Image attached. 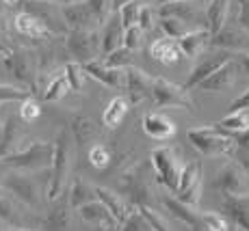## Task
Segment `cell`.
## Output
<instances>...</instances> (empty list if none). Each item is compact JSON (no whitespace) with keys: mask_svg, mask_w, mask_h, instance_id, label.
I'll return each instance as SVG.
<instances>
[{"mask_svg":"<svg viewBox=\"0 0 249 231\" xmlns=\"http://www.w3.org/2000/svg\"><path fill=\"white\" fill-rule=\"evenodd\" d=\"M65 76H68L70 80V86L71 91H76V93H83L85 84H87V71H85V67L80 63H76V61H71V63L65 65Z\"/></svg>","mask_w":249,"mask_h":231,"instance_id":"obj_37","label":"cell"},{"mask_svg":"<svg viewBox=\"0 0 249 231\" xmlns=\"http://www.w3.org/2000/svg\"><path fill=\"white\" fill-rule=\"evenodd\" d=\"M89 162L95 168H107L108 162H111V149L104 145V143H95L89 149Z\"/></svg>","mask_w":249,"mask_h":231,"instance_id":"obj_39","label":"cell"},{"mask_svg":"<svg viewBox=\"0 0 249 231\" xmlns=\"http://www.w3.org/2000/svg\"><path fill=\"white\" fill-rule=\"evenodd\" d=\"M210 41H213V33L208 28H193V31H189L186 35L180 37L178 46L182 50V56L195 61L210 48Z\"/></svg>","mask_w":249,"mask_h":231,"instance_id":"obj_16","label":"cell"},{"mask_svg":"<svg viewBox=\"0 0 249 231\" xmlns=\"http://www.w3.org/2000/svg\"><path fill=\"white\" fill-rule=\"evenodd\" d=\"M70 126H71V132H74L76 143H78L80 147L87 145L91 138H95V134H98V130H95L93 121H91L89 117H85V115H78V113L71 115Z\"/></svg>","mask_w":249,"mask_h":231,"instance_id":"obj_30","label":"cell"},{"mask_svg":"<svg viewBox=\"0 0 249 231\" xmlns=\"http://www.w3.org/2000/svg\"><path fill=\"white\" fill-rule=\"evenodd\" d=\"M128 2H132V0H113V11H119V9Z\"/></svg>","mask_w":249,"mask_h":231,"instance_id":"obj_52","label":"cell"},{"mask_svg":"<svg viewBox=\"0 0 249 231\" xmlns=\"http://www.w3.org/2000/svg\"><path fill=\"white\" fill-rule=\"evenodd\" d=\"M68 201L71 208H83L85 203H91V201H95V188H91V186H87L83 180H78L76 177L74 182H71L70 190H68Z\"/></svg>","mask_w":249,"mask_h":231,"instance_id":"obj_31","label":"cell"},{"mask_svg":"<svg viewBox=\"0 0 249 231\" xmlns=\"http://www.w3.org/2000/svg\"><path fill=\"white\" fill-rule=\"evenodd\" d=\"M241 165H243V166H245L247 171H249V156H247V158H243V160H241Z\"/></svg>","mask_w":249,"mask_h":231,"instance_id":"obj_55","label":"cell"},{"mask_svg":"<svg viewBox=\"0 0 249 231\" xmlns=\"http://www.w3.org/2000/svg\"><path fill=\"white\" fill-rule=\"evenodd\" d=\"M143 132L156 141H167L176 134V123L162 113H145L143 115Z\"/></svg>","mask_w":249,"mask_h":231,"instance_id":"obj_20","label":"cell"},{"mask_svg":"<svg viewBox=\"0 0 249 231\" xmlns=\"http://www.w3.org/2000/svg\"><path fill=\"white\" fill-rule=\"evenodd\" d=\"M4 188L11 190L22 203L26 205H37V188L28 177L18 175V173H11V175L4 177Z\"/></svg>","mask_w":249,"mask_h":231,"instance_id":"obj_26","label":"cell"},{"mask_svg":"<svg viewBox=\"0 0 249 231\" xmlns=\"http://www.w3.org/2000/svg\"><path fill=\"white\" fill-rule=\"evenodd\" d=\"M202 216H204V225L208 231H232L228 220L221 214H217V212H204Z\"/></svg>","mask_w":249,"mask_h":231,"instance_id":"obj_43","label":"cell"},{"mask_svg":"<svg viewBox=\"0 0 249 231\" xmlns=\"http://www.w3.org/2000/svg\"><path fill=\"white\" fill-rule=\"evenodd\" d=\"M228 11H230V0H208V9H206V28H208L213 35H217V33L228 24Z\"/></svg>","mask_w":249,"mask_h":231,"instance_id":"obj_28","label":"cell"},{"mask_svg":"<svg viewBox=\"0 0 249 231\" xmlns=\"http://www.w3.org/2000/svg\"><path fill=\"white\" fill-rule=\"evenodd\" d=\"M124 180V190L128 192L135 205H150V190H147L145 184V175H143V166H132L130 171H126L122 175Z\"/></svg>","mask_w":249,"mask_h":231,"instance_id":"obj_18","label":"cell"},{"mask_svg":"<svg viewBox=\"0 0 249 231\" xmlns=\"http://www.w3.org/2000/svg\"><path fill=\"white\" fill-rule=\"evenodd\" d=\"M223 212L236 227L249 231V195L245 197H226Z\"/></svg>","mask_w":249,"mask_h":231,"instance_id":"obj_25","label":"cell"},{"mask_svg":"<svg viewBox=\"0 0 249 231\" xmlns=\"http://www.w3.org/2000/svg\"><path fill=\"white\" fill-rule=\"evenodd\" d=\"M143 35H145V31H143L139 24L126 28V31H124V46L130 48V50H139L143 43Z\"/></svg>","mask_w":249,"mask_h":231,"instance_id":"obj_42","label":"cell"},{"mask_svg":"<svg viewBox=\"0 0 249 231\" xmlns=\"http://www.w3.org/2000/svg\"><path fill=\"white\" fill-rule=\"evenodd\" d=\"M159 28L162 31V35L174 37V39H180L182 35H186L189 31H193L189 24L178 20V17H159Z\"/></svg>","mask_w":249,"mask_h":231,"instance_id":"obj_36","label":"cell"},{"mask_svg":"<svg viewBox=\"0 0 249 231\" xmlns=\"http://www.w3.org/2000/svg\"><path fill=\"white\" fill-rule=\"evenodd\" d=\"M247 168L236 162H230L219 168L214 177V188L221 190L226 197H245L249 195V175Z\"/></svg>","mask_w":249,"mask_h":231,"instance_id":"obj_10","label":"cell"},{"mask_svg":"<svg viewBox=\"0 0 249 231\" xmlns=\"http://www.w3.org/2000/svg\"><path fill=\"white\" fill-rule=\"evenodd\" d=\"M152 102L159 108H178V110H193V99L184 84H176L171 80L154 76L152 78Z\"/></svg>","mask_w":249,"mask_h":231,"instance_id":"obj_5","label":"cell"},{"mask_svg":"<svg viewBox=\"0 0 249 231\" xmlns=\"http://www.w3.org/2000/svg\"><path fill=\"white\" fill-rule=\"evenodd\" d=\"M202 186H204L202 162L191 160V162H186L184 165V168H182L178 188L174 190V195L178 197L182 203L195 208V205L199 203V199H202Z\"/></svg>","mask_w":249,"mask_h":231,"instance_id":"obj_9","label":"cell"},{"mask_svg":"<svg viewBox=\"0 0 249 231\" xmlns=\"http://www.w3.org/2000/svg\"><path fill=\"white\" fill-rule=\"evenodd\" d=\"M0 22H2V11H0Z\"/></svg>","mask_w":249,"mask_h":231,"instance_id":"obj_59","label":"cell"},{"mask_svg":"<svg viewBox=\"0 0 249 231\" xmlns=\"http://www.w3.org/2000/svg\"><path fill=\"white\" fill-rule=\"evenodd\" d=\"M124 24L119 20V13H111L107 22L102 24V31H100V37H102V56L111 54L113 50L124 46Z\"/></svg>","mask_w":249,"mask_h":231,"instance_id":"obj_22","label":"cell"},{"mask_svg":"<svg viewBox=\"0 0 249 231\" xmlns=\"http://www.w3.org/2000/svg\"><path fill=\"white\" fill-rule=\"evenodd\" d=\"M4 52H7L4 50V37H2V33H0V54H4Z\"/></svg>","mask_w":249,"mask_h":231,"instance_id":"obj_54","label":"cell"},{"mask_svg":"<svg viewBox=\"0 0 249 231\" xmlns=\"http://www.w3.org/2000/svg\"><path fill=\"white\" fill-rule=\"evenodd\" d=\"M65 48L76 63L85 65L102 56V37L100 31H70L65 37Z\"/></svg>","mask_w":249,"mask_h":231,"instance_id":"obj_7","label":"cell"},{"mask_svg":"<svg viewBox=\"0 0 249 231\" xmlns=\"http://www.w3.org/2000/svg\"><path fill=\"white\" fill-rule=\"evenodd\" d=\"M68 171H70V141H68V132L59 130L56 132V141H54V158H52V168H50V184H48V201L54 203L56 199L65 195V180H68Z\"/></svg>","mask_w":249,"mask_h":231,"instance_id":"obj_3","label":"cell"},{"mask_svg":"<svg viewBox=\"0 0 249 231\" xmlns=\"http://www.w3.org/2000/svg\"><path fill=\"white\" fill-rule=\"evenodd\" d=\"M236 63L241 67V71L245 76H249V52H238L236 54Z\"/></svg>","mask_w":249,"mask_h":231,"instance_id":"obj_51","label":"cell"},{"mask_svg":"<svg viewBox=\"0 0 249 231\" xmlns=\"http://www.w3.org/2000/svg\"><path fill=\"white\" fill-rule=\"evenodd\" d=\"M152 78L154 76L145 74L139 67H128L126 69V98L130 104H141L145 99H152Z\"/></svg>","mask_w":249,"mask_h":231,"instance_id":"obj_13","label":"cell"},{"mask_svg":"<svg viewBox=\"0 0 249 231\" xmlns=\"http://www.w3.org/2000/svg\"><path fill=\"white\" fill-rule=\"evenodd\" d=\"M0 231H2V220H0Z\"/></svg>","mask_w":249,"mask_h":231,"instance_id":"obj_58","label":"cell"},{"mask_svg":"<svg viewBox=\"0 0 249 231\" xmlns=\"http://www.w3.org/2000/svg\"><path fill=\"white\" fill-rule=\"evenodd\" d=\"M214 126H219L221 130H228V132L236 134L243 132V130H249V108L236 110V113H228L221 121H217Z\"/></svg>","mask_w":249,"mask_h":231,"instance_id":"obj_34","label":"cell"},{"mask_svg":"<svg viewBox=\"0 0 249 231\" xmlns=\"http://www.w3.org/2000/svg\"><path fill=\"white\" fill-rule=\"evenodd\" d=\"M128 106H130V99L126 95H117L113 98L111 102L107 104L102 113V126L107 130H115L122 126V121L126 119V113H128Z\"/></svg>","mask_w":249,"mask_h":231,"instance_id":"obj_27","label":"cell"},{"mask_svg":"<svg viewBox=\"0 0 249 231\" xmlns=\"http://www.w3.org/2000/svg\"><path fill=\"white\" fill-rule=\"evenodd\" d=\"M189 143L204 156H232L236 149V138L232 132L221 130L219 126H208V128H195L189 130L186 134Z\"/></svg>","mask_w":249,"mask_h":231,"instance_id":"obj_1","label":"cell"},{"mask_svg":"<svg viewBox=\"0 0 249 231\" xmlns=\"http://www.w3.org/2000/svg\"><path fill=\"white\" fill-rule=\"evenodd\" d=\"M4 2H7V4H16L18 0H4Z\"/></svg>","mask_w":249,"mask_h":231,"instance_id":"obj_56","label":"cell"},{"mask_svg":"<svg viewBox=\"0 0 249 231\" xmlns=\"http://www.w3.org/2000/svg\"><path fill=\"white\" fill-rule=\"evenodd\" d=\"M71 2H80V0H71Z\"/></svg>","mask_w":249,"mask_h":231,"instance_id":"obj_60","label":"cell"},{"mask_svg":"<svg viewBox=\"0 0 249 231\" xmlns=\"http://www.w3.org/2000/svg\"><path fill=\"white\" fill-rule=\"evenodd\" d=\"M234 138H236V147L243 149V151L249 156V130H243V132H236L234 134Z\"/></svg>","mask_w":249,"mask_h":231,"instance_id":"obj_50","label":"cell"},{"mask_svg":"<svg viewBox=\"0 0 249 231\" xmlns=\"http://www.w3.org/2000/svg\"><path fill=\"white\" fill-rule=\"evenodd\" d=\"M95 199L102 201V203L107 205L108 212H111L115 218H117V223H119V225H122L124 220L128 218L126 203H124V201L119 199V195H117L115 190H111V188H102V186H100V188H95Z\"/></svg>","mask_w":249,"mask_h":231,"instance_id":"obj_29","label":"cell"},{"mask_svg":"<svg viewBox=\"0 0 249 231\" xmlns=\"http://www.w3.org/2000/svg\"><path fill=\"white\" fill-rule=\"evenodd\" d=\"M236 24L249 33V0H236Z\"/></svg>","mask_w":249,"mask_h":231,"instance_id":"obj_46","label":"cell"},{"mask_svg":"<svg viewBox=\"0 0 249 231\" xmlns=\"http://www.w3.org/2000/svg\"><path fill=\"white\" fill-rule=\"evenodd\" d=\"M243 108H249V89L241 98H236L232 104H230V113H236V110H243Z\"/></svg>","mask_w":249,"mask_h":231,"instance_id":"obj_49","label":"cell"},{"mask_svg":"<svg viewBox=\"0 0 249 231\" xmlns=\"http://www.w3.org/2000/svg\"><path fill=\"white\" fill-rule=\"evenodd\" d=\"M147 4V0H132V2L124 4L122 9H119V20H122L124 28H130L135 26V24H139V17H141V11L143 7Z\"/></svg>","mask_w":249,"mask_h":231,"instance_id":"obj_35","label":"cell"},{"mask_svg":"<svg viewBox=\"0 0 249 231\" xmlns=\"http://www.w3.org/2000/svg\"><path fill=\"white\" fill-rule=\"evenodd\" d=\"M132 54H135V50L122 46V48H117V50H113L111 54H107L102 61H104V65H108V67L128 69V67H132Z\"/></svg>","mask_w":249,"mask_h":231,"instance_id":"obj_38","label":"cell"},{"mask_svg":"<svg viewBox=\"0 0 249 231\" xmlns=\"http://www.w3.org/2000/svg\"><path fill=\"white\" fill-rule=\"evenodd\" d=\"M208 0H171L156 7L159 17H178L191 28H206V9Z\"/></svg>","mask_w":249,"mask_h":231,"instance_id":"obj_6","label":"cell"},{"mask_svg":"<svg viewBox=\"0 0 249 231\" xmlns=\"http://www.w3.org/2000/svg\"><path fill=\"white\" fill-rule=\"evenodd\" d=\"M71 205H70V201L65 203V197H61V199H56L54 201V210L48 214V218H46V227H50V229H65L68 227V223H70V210Z\"/></svg>","mask_w":249,"mask_h":231,"instance_id":"obj_33","label":"cell"},{"mask_svg":"<svg viewBox=\"0 0 249 231\" xmlns=\"http://www.w3.org/2000/svg\"><path fill=\"white\" fill-rule=\"evenodd\" d=\"M78 214L85 223L89 225H98V227H107V229H115L119 227L117 218L108 212V208L102 203V201H91V203H85L83 208H78Z\"/></svg>","mask_w":249,"mask_h":231,"instance_id":"obj_21","label":"cell"},{"mask_svg":"<svg viewBox=\"0 0 249 231\" xmlns=\"http://www.w3.org/2000/svg\"><path fill=\"white\" fill-rule=\"evenodd\" d=\"M150 54H152V59L159 61V63H162V65H176L182 59V50L178 46V39L167 37V35H162L160 39L152 41Z\"/></svg>","mask_w":249,"mask_h":231,"instance_id":"obj_24","label":"cell"},{"mask_svg":"<svg viewBox=\"0 0 249 231\" xmlns=\"http://www.w3.org/2000/svg\"><path fill=\"white\" fill-rule=\"evenodd\" d=\"M232 231H245V229H241V227H234Z\"/></svg>","mask_w":249,"mask_h":231,"instance_id":"obj_57","label":"cell"},{"mask_svg":"<svg viewBox=\"0 0 249 231\" xmlns=\"http://www.w3.org/2000/svg\"><path fill=\"white\" fill-rule=\"evenodd\" d=\"M63 17L70 31H98L100 22L93 16L87 0L63 4Z\"/></svg>","mask_w":249,"mask_h":231,"instance_id":"obj_11","label":"cell"},{"mask_svg":"<svg viewBox=\"0 0 249 231\" xmlns=\"http://www.w3.org/2000/svg\"><path fill=\"white\" fill-rule=\"evenodd\" d=\"M154 22H156V9L152 7V4H145L143 11H141V17H139V26L147 33V31H152Z\"/></svg>","mask_w":249,"mask_h":231,"instance_id":"obj_47","label":"cell"},{"mask_svg":"<svg viewBox=\"0 0 249 231\" xmlns=\"http://www.w3.org/2000/svg\"><path fill=\"white\" fill-rule=\"evenodd\" d=\"M52 158H54V143L35 141L22 147L20 151L0 158V162L18 171H46V168H52Z\"/></svg>","mask_w":249,"mask_h":231,"instance_id":"obj_2","label":"cell"},{"mask_svg":"<svg viewBox=\"0 0 249 231\" xmlns=\"http://www.w3.org/2000/svg\"><path fill=\"white\" fill-rule=\"evenodd\" d=\"M70 91H71V86H70L68 76H65V71H61V74H56L54 78L46 84L44 99H46V102H61V99H63Z\"/></svg>","mask_w":249,"mask_h":231,"instance_id":"obj_32","label":"cell"},{"mask_svg":"<svg viewBox=\"0 0 249 231\" xmlns=\"http://www.w3.org/2000/svg\"><path fill=\"white\" fill-rule=\"evenodd\" d=\"M150 162H152V166H154L156 182H159L160 186L169 188L171 192L178 188L180 173H182V168H184L178 149L176 147H156L154 151L150 153Z\"/></svg>","mask_w":249,"mask_h":231,"instance_id":"obj_4","label":"cell"},{"mask_svg":"<svg viewBox=\"0 0 249 231\" xmlns=\"http://www.w3.org/2000/svg\"><path fill=\"white\" fill-rule=\"evenodd\" d=\"M16 231H22V229H16Z\"/></svg>","mask_w":249,"mask_h":231,"instance_id":"obj_61","label":"cell"},{"mask_svg":"<svg viewBox=\"0 0 249 231\" xmlns=\"http://www.w3.org/2000/svg\"><path fill=\"white\" fill-rule=\"evenodd\" d=\"M236 54L238 52H230V50H223V48H213L210 46L208 50L199 56V59H195L197 63H195V67L191 69V74H189V78H186L184 86L189 91L197 89V86L202 84L210 74H214L221 65H226L228 61H232V59H236Z\"/></svg>","mask_w":249,"mask_h":231,"instance_id":"obj_8","label":"cell"},{"mask_svg":"<svg viewBox=\"0 0 249 231\" xmlns=\"http://www.w3.org/2000/svg\"><path fill=\"white\" fill-rule=\"evenodd\" d=\"M85 71H87L89 78L98 80L108 89L115 91H126V69H119V67H108L104 65V61H89L85 63Z\"/></svg>","mask_w":249,"mask_h":231,"instance_id":"obj_12","label":"cell"},{"mask_svg":"<svg viewBox=\"0 0 249 231\" xmlns=\"http://www.w3.org/2000/svg\"><path fill=\"white\" fill-rule=\"evenodd\" d=\"M119 231H152V227L143 218L141 212H137V214H128V218L119 225Z\"/></svg>","mask_w":249,"mask_h":231,"instance_id":"obj_41","label":"cell"},{"mask_svg":"<svg viewBox=\"0 0 249 231\" xmlns=\"http://www.w3.org/2000/svg\"><path fill=\"white\" fill-rule=\"evenodd\" d=\"M31 98V91L22 89V86H11V84H0V106L4 102H13V99H24Z\"/></svg>","mask_w":249,"mask_h":231,"instance_id":"obj_40","label":"cell"},{"mask_svg":"<svg viewBox=\"0 0 249 231\" xmlns=\"http://www.w3.org/2000/svg\"><path fill=\"white\" fill-rule=\"evenodd\" d=\"M39 113H41L39 104H37L33 98H28V99H24L22 102V108H20V119L22 121H26V123L35 121V119L39 117Z\"/></svg>","mask_w":249,"mask_h":231,"instance_id":"obj_45","label":"cell"},{"mask_svg":"<svg viewBox=\"0 0 249 231\" xmlns=\"http://www.w3.org/2000/svg\"><path fill=\"white\" fill-rule=\"evenodd\" d=\"M154 2H156V0H154Z\"/></svg>","mask_w":249,"mask_h":231,"instance_id":"obj_62","label":"cell"},{"mask_svg":"<svg viewBox=\"0 0 249 231\" xmlns=\"http://www.w3.org/2000/svg\"><path fill=\"white\" fill-rule=\"evenodd\" d=\"M210 46L223 48V50H230V52H249V33L243 31L241 26L232 28L226 24L217 35H213Z\"/></svg>","mask_w":249,"mask_h":231,"instance_id":"obj_17","label":"cell"},{"mask_svg":"<svg viewBox=\"0 0 249 231\" xmlns=\"http://www.w3.org/2000/svg\"><path fill=\"white\" fill-rule=\"evenodd\" d=\"M162 205L169 210V214L174 218H178L180 223H184L189 229L193 231H208L204 225V216L199 212H195L191 205L182 203L178 197H162Z\"/></svg>","mask_w":249,"mask_h":231,"instance_id":"obj_15","label":"cell"},{"mask_svg":"<svg viewBox=\"0 0 249 231\" xmlns=\"http://www.w3.org/2000/svg\"><path fill=\"white\" fill-rule=\"evenodd\" d=\"M13 26L16 31L24 37H31V39H44V37H50V28L44 24L39 16H35L33 11H20L16 17H13Z\"/></svg>","mask_w":249,"mask_h":231,"instance_id":"obj_19","label":"cell"},{"mask_svg":"<svg viewBox=\"0 0 249 231\" xmlns=\"http://www.w3.org/2000/svg\"><path fill=\"white\" fill-rule=\"evenodd\" d=\"M24 145V132L16 117H9L2 123V134H0V158L9 156L13 151H20Z\"/></svg>","mask_w":249,"mask_h":231,"instance_id":"obj_23","label":"cell"},{"mask_svg":"<svg viewBox=\"0 0 249 231\" xmlns=\"http://www.w3.org/2000/svg\"><path fill=\"white\" fill-rule=\"evenodd\" d=\"M238 63H236V59H232V61H228L226 65H221L214 74H210L208 78L204 80L202 84L197 86L199 91H204V93H221V91H226L230 89L234 82H236V76H238Z\"/></svg>","mask_w":249,"mask_h":231,"instance_id":"obj_14","label":"cell"},{"mask_svg":"<svg viewBox=\"0 0 249 231\" xmlns=\"http://www.w3.org/2000/svg\"><path fill=\"white\" fill-rule=\"evenodd\" d=\"M0 220H2V223H13V220H16L13 203L11 201H7L4 197H0Z\"/></svg>","mask_w":249,"mask_h":231,"instance_id":"obj_48","label":"cell"},{"mask_svg":"<svg viewBox=\"0 0 249 231\" xmlns=\"http://www.w3.org/2000/svg\"><path fill=\"white\" fill-rule=\"evenodd\" d=\"M39 2H54V4H70L71 0H39Z\"/></svg>","mask_w":249,"mask_h":231,"instance_id":"obj_53","label":"cell"},{"mask_svg":"<svg viewBox=\"0 0 249 231\" xmlns=\"http://www.w3.org/2000/svg\"><path fill=\"white\" fill-rule=\"evenodd\" d=\"M137 210L143 214V218L147 220V225L152 227V231H169V229H167V225L162 223V218H160L159 214H156L154 210L150 208V205H139Z\"/></svg>","mask_w":249,"mask_h":231,"instance_id":"obj_44","label":"cell"}]
</instances>
